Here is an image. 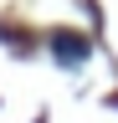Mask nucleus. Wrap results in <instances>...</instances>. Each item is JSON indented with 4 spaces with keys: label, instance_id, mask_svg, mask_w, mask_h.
I'll list each match as a JSON object with an SVG mask.
<instances>
[{
    "label": "nucleus",
    "instance_id": "nucleus-1",
    "mask_svg": "<svg viewBox=\"0 0 118 123\" xmlns=\"http://www.w3.org/2000/svg\"><path fill=\"white\" fill-rule=\"evenodd\" d=\"M51 56L62 62V67H82L87 62V41L72 36V31H62V36H51Z\"/></svg>",
    "mask_w": 118,
    "mask_h": 123
}]
</instances>
